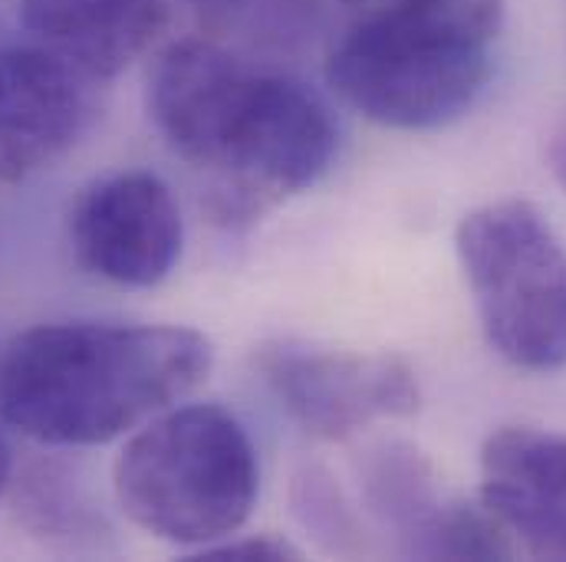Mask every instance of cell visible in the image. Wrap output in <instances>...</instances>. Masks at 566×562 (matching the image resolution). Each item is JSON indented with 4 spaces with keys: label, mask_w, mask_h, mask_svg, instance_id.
I'll return each instance as SVG.
<instances>
[{
    "label": "cell",
    "mask_w": 566,
    "mask_h": 562,
    "mask_svg": "<svg viewBox=\"0 0 566 562\" xmlns=\"http://www.w3.org/2000/svg\"><path fill=\"white\" fill-rule=\"evenodd\" d=\"M514 537L484 503L444 500L412 543V560H511Z\"/></svg>",
    "instance_id": "9a60e30c"
},
{
    "label": "cell",
    "mask_w": 566,
    "mask_h": 562,
    "mask_svg": "<svg viewBox=\"0 0 566 562\" xmlns=\"http://www.w3.org/2000/svg\"><path fill=\"white\" fill-rule=\"evenodd\" d=\"M171 0H17L27 36L106 83L133 66L168 23Z\"/></svg>",
    "instance_id": "30bf717a"
},
{
    "label": "cell",
    "mask_w": 566,
    "mask_h": 562,
    "mask_svg": "<svg viewBox=\"0 0 566 562\" xmlns=\"http://www.w3.org/2000/svg\"><path fill=\"white\" fill-rule=\"evenodd\" d=\"M113 487L139 530L205 550L251 520L261 460L248 427L221 405H171L123 447Z\"/></svg>",
    "instance_id": "277c9868"
},
{
    "label": "cell",
    "mask_w": 566,
    "mask_h": 562,
    "mask_svg": "<svg viewBox=\"0 0 566 562\" xmlns=\"http://www.w3.org/2000/svg\"><path fill=\"white\" fill-rule=\"evenodd\" d=\"M481 503L531 556L566 560V434L527 424L488 434Z\"/></svg>",
    "instance_id": "9c48e42d"
},
{
    "label": "cell",
    "mask_w": 566,
    "mask_h": 562,
    "mask_svg": "<svg viewBox=\"0 0 566 562\" xmlns=\"http://www.w3.org/2000/svg\"><path fill=\"white\" fill-rule=\"evenodd\" d=\"M195 560H300V550L290 547L286 540H274V537H228V540H218L205 550L195 553Z\"/></svg>",
    "instance_id": "2e32d148"
},
{
    "label": "cell",
    "mask_w": 566,
    "mask_h": 562,
    "mask_svg": "<svg viewBox=\"0 0 566 562\" xmlns=\"http://www.w3.org/2000/svg\"><path fill=\"white\" fill-rule=\"evenodd\" d=\"M363 3H366V0H363Z\"/></svg>",
    "instance_id": "d6986e66"
},
{
    "label": "cell",
    "mask_w": 566,
    "mask_h": 562,
    "mask_svg": "<svg viewBox=\"0 0 566 562\" xmlns=\"http://www.w3.org/2000/svg\"><path fill=\"white\" fill-rule=\"evenodd\" d=\"M290 510L306 537L333 556L369 553V537L363 517L346 497L343 484L319 460H306L290 477Z\"/></svg>",
    "instance_id": "5bb4252c"
},
{
    "label": "cell",
    "mask_w": 566,
    "mask_h": 562,
    "mask_svg": "<svg viewBox=\"0 0 566 562\" xmlns=\"http://www.w3.org/2000/svg\"><path fill=\"white\" fill-rule=\"evenodd\" d=\"M76 264L116 286L148 289L165 280L185 244V224L171 188L148 171L93 181L70 211Z\"/></svg>",
    "instance_id": "52a82bcc"
},
{
    "label": "cell",
    "mask_w": 566,
    "mask_h": 562,
    "mask_svg": "<svg viewBox=\"0 0 566 562\" xmlns=\"http://www.w3.org/2000/svg\"><path fill=\"white\" fill-rule=\"evenodd\" d=\"M501 30L504 0H366L329 53L326 79L376 126L444 129L488 89Z\"/></svg>",
    "instance_id": "3957f363"
},
{
    "label": "cell",
    "mask_w": 566,
    "mask_h": 562,
    "mask_svg": "<svg viewBox=\"0 0 566 562\" xmlns=\"http://www.w3.org/2000/svg\"><path fill=\"white\" fill-rule=\"evenodd\" d=\"M214 33L261 50H296L319 26V0H181Z\"/></svg>",
    "instance_id": "4fadbf2b"
},
{
    "label": "cell",
    "mask_w": 566,
    "mask_h": 562,
    "mask_svg": "<svg viewBox=\"0 0 566 562\" xmlns=\"http://www.w3.org/2000/svg\"><path fill=\"white\" fill-rule=\"evenodd\" d=\"M356 474L363 507L386 533L396 537L399 550L409 556L412 543L444 503L438 497V477L431 460L416 444L379 441L369 450H363Z\"/></svg>",
    "instance_id": "7c38bea8"
},
{
    "label": "cell",
    "mask_w": 566,
    "mask_h": 562,
    "mask_svg": "<svg viewBox=\"0 0 566 562\" xmlns=\"http://www.w3.org/2000/svg\"><path fill=\"white\" fill-rule=\"evenodd\" d=\"M211 365L208 336L185 326H33L3 352L0 415L50 447H96L188 399Z\"/></svg>",
    "instance_id": "7a4b0ae2"
},
{
    "label": "cell",
    "mask_w": 566,
    "mask_h": 562,
    "mask_svg": "<svg viewBox=\"0 0 566 562\" xmlns=\"http://www.w3.org/2000/svg\"><path fill=\"white\" fill-rule=\"evenodd\" d=\"M458 264L491 349L524 372L566 369V247L531 201H491L461 218Z\"/></svg>",
    "instance_id": "5b68a950"
},
{
    "label": "cell",
    "mask_w": 566,
    "mask_h": 562,
    "mask_svg": "<svg viewBox=\"0 0 566 562\" xmlns=\"http://www.w3.org/2000/svg\"><path fill=\"white\" fill-rule=\"evenodd\" d=\"M547 161H551V171H554L557 184L566 191V116L554 126V132L547 139Z\"/></svg>",
    "instance_id": "e0dca14e"
},
{
    "label": "cell",
    "mask_w": 566,
    "mask_h": 562,
    "mask_svg": "<svg viewBox=\"0 0 566 562\" xmlns=\"http://www.w3.org/2000/svg\"><path fill=\"white\" fill-rule=\"evenodd\" d=\"M96 79L40 40H0V178L60 161L96 119Z\"/></svg>",
    "instance_id": "ba28073f"
},
{
    "label": "cell",
    "mask_w": 566,
    "mask_h": 562,
    "mask_svg": "<svg viewBox=\"0 0 566 562\" xmlns=\"http://www.w3.org/2000/svg\"><path fill=\"white\" fill-rule=\"evenodd\" d=\"M10 484H13V454H10V447H7V441L0 434V497H3V490Z\"/></svg>",
    "instance_id": "ac0fdd59"
},
{
    "label": "cell",
    "mask_w": 566,
    "mask_h": 562,
    "mask_svg": "<svg viewBox=\"0 0 566 562\" xmlns=\"http://www.w3.org/2000/svg\"><path fill=\"white\" fill-rule=\"evenodd\" d=\"M148 113L161 139L208 178L221 227H248L313 188L333 165L329 109L296 79L214 40H178L151 66Z\"/></svg>",
    "instance_id": "6da1fadb"
},
{
    "label": "cell",
    "mask_w": 566,
    "mask_h": 562,
    "mask_svg": "<svg viewBox=\"0 0 566 562\" xmlns=\"http://www.w3.org/2000/svg\"><path fill=\"white\" fill-rule=\"evenodd\" d=\"M17 517L60 553H109L113 527L90 487L60 460H40L17 477Z\"/></svg>",
    "instance_id": "8fae6325"
},
{
    "label": "cell",
    "mask_w": 566,
    "mask_h": 562,
    "mask_svg": "<svg viewBox=\"0 0 566 562\" xmlns=\"http://www.w3.org/2000/svg\"><path fill=\"white\" fill-rule=\"evenodd\" d=\"M254 365L283 412L319 441H346L369 424L409 418L422 402L412 365L389 352L277 339L258 349Z\"/></svg>",
    "instance_id": "8992f818"
}]
</instances>
